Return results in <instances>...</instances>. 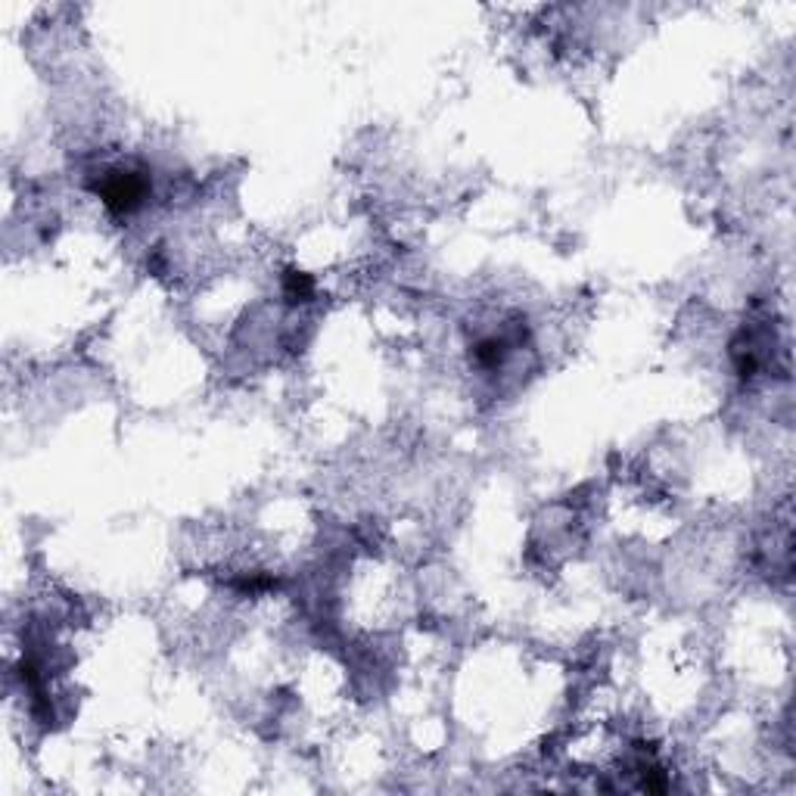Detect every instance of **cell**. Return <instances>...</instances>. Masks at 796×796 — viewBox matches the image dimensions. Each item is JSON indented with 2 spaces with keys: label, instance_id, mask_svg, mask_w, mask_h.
I'll return each mask as SVG.
<instances>
[{
  "label": "cell",
  "instance_id": "cell-1",
  "mask_svg": "<svg viewBox=\"0 0 796 796\" xmlns=\"http://www.w3.org/2000/svg\"><path fill=\"white\" fill-rule=\"evenodd\" d=\"M150 191H153L150 175L143 169H135V165L106 169L94 184V194L100 196V203L116 218H131L135 212H140L150 199Z\"/></svg>",
  "mask_w": 796,
  "mask_h": 796
},
{
  "label": "cell",
  "instance_id": "cell-2",
  "mask_svg": "<svg viewBox=\"0 0 796 796\" xmlns=\"http://www.w3.org/2000/svg\"><path fill=\"white\" fill-rule=\"evenodd\" d=\"M284 299H287L290 305L311 302V299H314V280H311L309 274H302V272L284 274Z\"/></svg>",
  "mask_w": 796,
  "mask_h": 796
}]
</instances>
